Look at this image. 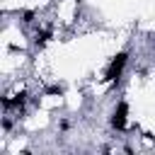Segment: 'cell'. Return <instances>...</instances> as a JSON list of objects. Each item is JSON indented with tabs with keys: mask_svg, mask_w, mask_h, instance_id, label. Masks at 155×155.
Returning a JSON list of instances; mask_svg holds the SVG:
<instances>
[{
	"mask_svg": "<svg viewBox=\"0 0 155 155\" xmlns=\"http://www.w3.org/2000/svg\"><path fill=\"white\" fill-rule=\"evenodd\" d=\"M126 63H128V53L126 51H121V53H116L114 58H111V63H109V68H107V80H111V82H116L119 78H121V70L126 68Z\"/></svg>",
	"mask_w": 155,
	"mask_h": 155,
	"instance_id": "1",
	"label": "cell"
},
{
	"mask_svg": "<svg viewBox=\"0 0 155 155\" xmlns=\"http://www.w3.org/2000/svg\"><path fill=\"white\" fill-rule=\"evenodd\" d=\"M126 121H128V104L126 102H119L111 111V126L116 131H124L126 128Z\"/></svg>",
	"mask_w": 155,
	"mask_h": 155,
	"instance_id": "2",
	"label": "cell"
}]
</instances>
